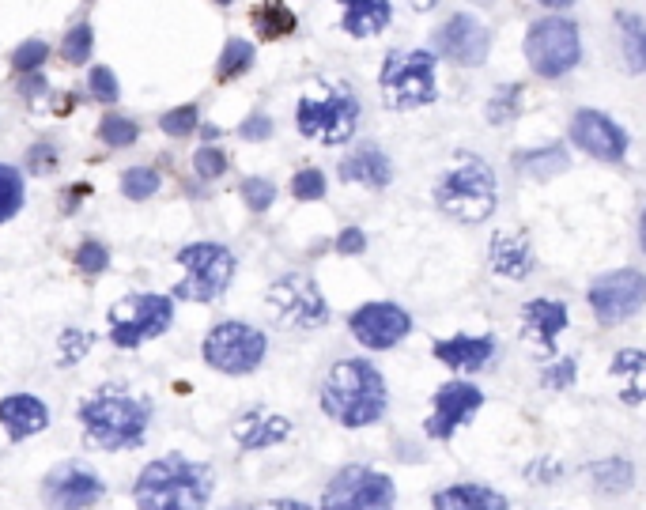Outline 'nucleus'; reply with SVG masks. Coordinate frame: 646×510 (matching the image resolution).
<instances>
[{"instance_id":"obj_1","label":"nucleus","mask_w":646,"mask_h":510,"mask_svg":"<svg viewBox=\"0 0 646 510\" xmlns=\"http://www.w3.org/2000/svg\"><path fill=\"white\" fill-rule=\"evenodd\" d=\"M318 405L340 427H371L390 408L386 378L371 359H337L322 378Z\"/></svg>"},{"instance_id":"obj_2","label":"nucleus","mask_w":646,"mask_h":510,"mask_svg":"<svg viewBox=\"0 0 646 510\" xmlns=\"http://www.w3.org/2000/svg\"><path fill=\"white\" fill-rule=\"evenodd\" d=\"M155 405L152 397H140L121 386H99L80 405L84 439L99 450H136L148 439Z\"/></svg>"},{"instance_id":"obj_3","label":"nucleus","mask_w":646,"mask_h":510,"mask_svg":"<svg viewBox=\"0 0 646 510\" xmlns=\"http://www.w3.org/2000/svg\"><path fill=\"white\" fill-rule=\"evenodd\" d=\"M216 488V473L204 461L167 454L144 465L133 484L136 510H204Z\"/></svg>"},{"instance_id":"obj_4","label":"nucleus","mask_w":646,"mask_h":510,"mask_svg":"<svg viewBox=\"0 0 646 510\" xmlns=\"http://www.w3.org/2000/svg\"><path fill=\"white\" fill-rule=\"evenodd\" d=\"M431 197L442 216H450L454 223L476 227V223L492 220V212L499 208V182H495L492 163L476 152H458L454 163L439 174Z\"/></svg>"},{"instance_id":"obj_5","label":"nucleus","mask_w":646,"mask_h":510,"mask_svg":"<svg viewBox=\"0 0 646 510\" xmlns=\"http://www.w3.org/2000/svg\"><path fill=\"white\" fill-rule=\"evenodd\" d=\"M359 118H363V102L356 87L344 80H318L295 102V129L325 148L348 144L359 129Z\"/></svg>"},{"instance_id":"obj_6","label":"nucleus","mask_w":646,"mask_h":510,"mask_svg":"<svg viewBox=\"0 0 646 510\" xmlns=\"http://www.w3.org/2000/svg\"><path fill=\"white\" fill-rule=\"evenodd\" d=\"M522 57H526L529 72L544 84L567 80L586 61L582 27L567 12H544V16L529 19L526 34H522Z\"/></svg>"},{"instance_id":"obj_7","label":"nucleus","mask_w":646,"mask_h":510,"mask_svg":"<svg viewBox=\"0 0 646 510\" xmlns=\"http://www.w3.org/2000/svg\"><path fill=\"white\" fill-rule=\"evenodd\" d=\"M378 91H382V102L397 114L439 102V57L427 46L390 50L378 68Z\"/></svg>"},{"instance_id":"obj_8","label":"nucleus","mask_w":646,"mask_h":510,"mask_svg":"<svg viewBox=\"0 0 646 510\" xmlns=\"http://www.w3.org/2000/svg\"><path fill=\"white\" fill-rule=\"evenodd\" d=\"M174 261L186 269V276L174 284L170 299H182V303H216L223 299V291L231 288L235 280V254L223 246V242H189L182 246Z\"/></svg>"},{"instance_id":"obj_9","label":"nucleus","mask_w":646,"mask_h":510,"mask_svg":"<svg viewBox=\"0 0 646 510\" xmlns=\"http://www.w3.org/2000/svg\"><path fill=\"white\" fill-rule=\"evenodd\" d=\"M201 356L212 371L242 378L254 374L269 356V337L250 322H220L204 333Z\"/></svg>"},{"instance_id":"obj_10","label":"nucleus","mask_w":646,"mask_h":510,"mask_svg":"<svg viewBox=\"0 0 646 510\" xmlns=\"http://www.w3.org/2000/svg\"><path fill=\"white\" fill-rule=\"evenodd\" d=\"M110 344L118 348H140L148 340L163 337L174 322V299L170 295H152L136 291L110 306Z\"/></svg>"},{"instance_id":"obj_11","label":"nucleus","mask_w":646,"mask_h":510,"mask_svg":"<svg viewBox=\"0 0 646 510\" xmlns=\"http://www.w3.org/2000/svg\"><path fill=\"white\" fill-rule=\"evenodd\" d=\"M427 50L454 68H484L492 61V27L473 12H450L431 31Z\"/></svg>"},{"instance_id":"obj_12","label":"nucleus","mask_w":646,"mask_h":510,"mask_svg":"<svg viewBox=\"0 0 646 510\" xmlns=\"http://www.w3.org/2000/svg\"><path fill=\"white\" fill-rule=\"evenodd\" d=\"M397 488L386 473L371 465H344L325 484L322 510H393Z\"/></svg>"},{"instance_id":"obj_13","label":"nucleus","mask_w":646,"mask_h":510,"mask_svg":"<svg viewBox=\"0 0 646 510\" xmlns=\"http://www.w3.org/2000/svg\"><path fill=\"white\" fill-rule=\"evenodd\" d=\"M586 303L601 325H620L635 318L646 306V272L639 269H609L586 288Z\"/></svg>"},{"instance_id":"obj_14","label":"nucleus","mask_w":646,"mask_h":510,"mask_svg":"<svg viewBox=\"0 0 646 510\" xmlns=\"http://www.w3.org/2000/svg\"><path fill=\"white\" fill-rule=\"evenodd\" d=\"M269 306L280 314V322L295 325V329H322L329 322V303H325L322 288L303 276V272H288L280 276L269 291H265Z\"/></svg>"},{"instance_id":"obj_15","label":"nucleus","mask_w":646,"mask_h":510,"mask_svg":"<svg viewBox=\"0 0 646 510\" xmlns=\"http://www.w3.org/2000/svg\"><path fill=\"white\" fill-rule=\"evenodd\" d=\"M567 140H571V148H578L597 163H624V155H628L624 125L605 110H597V106H582V110L571 114Z\"/></svg>"},{"instance_id":"obj_16","label":"nucleus","mask_w":646,"mask_h":510,"mask_svg":"<svg viewBox=\"0 0 646 510\" xmlns=\"http://www.w3.org/2000/svg\"><path fill=\"white\" fill-rule=\"evenodd\" d=\"M348 333L367 352H390L412 333V314L401 303L374 299V303H363L348 314Z\"/></svg>"},{"instance_id":"obj_17","label":"nucleus","mask_w":646,"mask_h":510,"mask_svg":"<svg viewBox=\"0 0 646 510\" xmlns=\"http://www.w3.org/2000/svg\"><path fill=\"white\" fill-rule=\"evenodd\" d=\"M102 495H106V484L95 469H87L84 461H65L46 473L42 480V503L46 510H87L95 507Z\"/></svg>"},{"instance_id":"obj_18","label":"nucleus","mask_w":646,"mask_h":510,"mask_svg":"<svg viewBox=\"0 0 646 510\" xmlns=\"http://www.w3.org/2000/svg\"><path fill=\"white\" fill-rule=\"evenodd\" d=\"M480 405H484L480 386H473L469 378H450V382H442L439 390H435V408L427 416L424 431L431 439H450Z\"/></svg>"},{"instance_id":"obj_19","label":"nucleus","mask_w":646,"mask_h":510,"mask_svg":"<svg viewBox=\"0 0 646 510\" xmlns=\"http://www.w3.org/2000/svg\"><path fill=\"white\" fill-rule=\"evenodd\" d=\"M571 325V310L563 299H529L522 306V337L533 340L541 352H556V344H560L563 329Z\"/></svg>"},{"instance_id":"obj_20","label":"nucleus","mask_w":646,"mask_h":510,"mask_svg":"<svg viewBox=\"0 0 646 510\" xmlns=\"http://www.w3.org/2000/svg\"><path fill=\"white\" fill-rule=\"evenodd\" d=\"M337 178L348 186H363V189H386L393 182V159L386 155L382 144L363 140L356 152H348L340 159Z\"/></svg>"},{"instance_id":"obj_21","label":"nucleus","mask_w":646,"mask_h":510,"mask_svg":"<svg viewBox=\"0 0 646 510\" xmlns=\"http://www.w3.org/2000/svg\"><path fill=\"white\" fill-rule=\"evenodd\" d=\"M495 337L492 333H454V337L446 340H435L431 344V356L439 359L442 367H450V371H484L495 356Z\"/></svg>"},{"instance_id":"obj_22","label":"nucleus","mask_w":646,"mask_h":510,"mask_svg":"<svg viewBox=\"0 0 646 510\" xmlns=\"http://www.w3.org/2000/svg\"><path fill=\"white\" fill-rule=\"evenodd\" d=\"M0 427L12 442H27L50 427V408L34 393H8L0 397Z\"/></svg>"},{"instance_id":"obj_23","label":"nucleus","mask_w":646,"mask_h":510,"mask_svg":"<svg viewBox=\"0 0 646 510\" xmlns=\"http://www.w3.org/2000/svg\"><path fill=\"white\" fill-rule=\"evenodd\" d=\"M340 8V31L348 38H378L390 31L393 23V0H337Z\"/></svg>"},{"instance_id":"obj_24","label":"nucleus","mask_w":646,"mask_h":510,"mask_svg":"<svg viewBox=\"0 0 646 510\" xmlns=\"http://www.w3.org/2000/svg\"><path fill=\"white\" fill-rule=\"evenodd\" d=\"M291 435V420L269 408H246L235 424V442L242 450H265Z\"/></svg>"},{"instance_id":"obj_25","label":"nucleus","mask_w":646,"mask_h":510,"mask_svg":"<svg viewBox=\"0 0 646 510\" xmlns=\"http://www.w3.org/2000/svg\"><path fill=\"white\" fill-rule=\"evenodd\" d=\"M488 265L503 280H526L529 272H533V246H529V238L518 235V231L492 235V242H488Z\"/></svg>"},{"instance_id":"obj_26","label":"nucleus","mask_w":646,"mask_h":510,"mask_svg":"<svg viewBox=\"0 0 646 510\" xmlns=\"http://www.w3.org/2000/svg\"><path fill=\"white\" fill-rule=\"evenodd\" d=\"M609 374L620 386V401L646 405V352L643 348H620L609 363Z\"/></svg>"},{"instance_id":"obj_27","label":"nucleus","mask_w":646,"mask_h":510,"mask_svg":"<svg viewBox=\"0 0 646 510\" xmlns=\"http://www.w3.org/2000/svg\"><path fill=\"white\" fill-rule=\"evenodd\" d=\"M514 167L529 174L533 182H552V178H560L563 170L571 167V152H567V144H541V148H522V152L514 155Z\"/></svg>"},{"instance_id":"obj_28","label":"nucleus","mask_w":646,"mask_h":510,"mask_svg":"<svg viewBox=\"0 0 646 510\" xmlns=\"http://www.w3.org/2000/svg\"><path fill=\"white\" fill-rule=\"evenodd\" d=\"M616 34H620V57L631 76H646V19L639 12H616Z\"/></svg>"},{"instance_id":"obj_29","label":"nucleus","mask_w":646,"mask_h":510,"mask_svg":"<svg viewBox=\"0 0 646 510\" xmlns=\"http://www.w3.org/2000/svg\"><path fill=\"white\" fill-rule=\"evenodd\" d=\"M435 510H507V499L484 484H454L442 488L435 499Z\"/></svg>"},{"instance_id":"obj_30","label":"nucleus","mask_w":646,"mask_h":510,"mask_svg":"<svg viewBox=\"0 0 646 510\" xmlns=\"http://www.w3.org/2000/svg\"><path fill=\"white\" fill-rule=\"evenodd\" d=\"M522 106H526V84H518V80L495 84L488 102H484V121H488L492 129H503L510 121H518Z\"/></svg>"},{"instance_id":"obj_31","label":"nucleus","mask_w":646,"mask_h":510,"mask_svg":"<svg viewBox=\"0 0 646 510\" xmlns=\"http://www.w3.org/2000/svg\"><path fill=\"white\" fill-rule=\"evenodd\" d=\"M250 23H254V31L261 34V38H288L291 31H295V12H291L284 0H265V4H257L254 16H250Z\"/></svg>"},{"instance_id":"obj_32","label":"nucleus","mask_w":646,"mask_h":510,"mask_svg":"<svg viewBox=\"0 0 646 510\" xmlns=\"http://www.w3.org/2000/svg\"><path fill=\"white\" fill-rule=\"evenodd\" d=\"M27 204V178L12 163H0V223L16 220Z\"/></svg>"},{"instance_id":"obj_33","label":"nucleus","mask_w":646,"mask_h":510,"mask_svg":"<svg viewBox=\"0 0 646 510\" xmlns=\"http://www.w3.org/2000/svg\"><path fill=\"white\" fill-rule=\"evenodd\" d=\"M254 42H246V38H227V46L220 53V65H216V76L220 80H235L242 72H250L254 68Z\"/></svg>"},{"instance_id":"obj_34","label":"nucleus","mask_w":646,"mask_h":510,"mask_svg":"<svg viewBox=\"0 0 646 510\" xmlns=\"http://www.w3.org/2000/svg\"><path fill=\"white\" fill-rule=\"evenodd\" d=\"M121 197L125 201H152L155 193H159V186H163V178H159V170L152 167H129L121 170Z\"/></svg>"},{"instance_id":"obj_35","label":"nucleus","mask_w":646,"mask_h":510,"mask_svg":"<svg viewBox=\"0 0 646 510\" xmlns=\"http://www.w3.org/2000/svg\"><path fill=\"white\" fill-rule=\"evenodd\" d=\"M99 140L106 148H114V152L133 148L136 140H140V125H136L133 118H125V114H106V118L99 121Z\"/></svg>"},{"instance_id":"obj_36","label":"nucleus","mask_w":646,"mask_h":510,"mask_svg":"<svg viewBox=\"0 0 646 510\" xmlns=\"http://www.w3.org/2000/svg\"><path fill=\"white\" fill-rule=\"evenodd\" d=\"M590 476L597 480V488H601V492H628L631 480H635V469H631V461L609 458V461L590 465Z\"/></svg>"},{"instance_id":"obj_37","label":"nucleus","mask_w":646,"mask_h":510,"mask_svg":"<svg viewBox=\"0 0 646 510\" xmlns=\"http://www.w3.org/2000/svg\"><path fill=\"white\" fill-rule=\"evenodd\" d=\"M95 53V27L91 23H76L72 31L61 38V57L68 65H87Z\"/></svg>"},{"instance_id":"obj_38","label":"nucleus","mask_w":646,"mask_h":510,"mask_svg":"<svg viewBox=\"0 0 646 510\" xmlns=\"http://www.w3.org/2000/svg\"><path fill=\"white\" fill-rule=\"evenodd\" d=\"M159 129L167 136H189L201 129V110H197V102H186V106H174V110H167L163 118H159Z\"/></svg>"},{"instance_id":"obj_39","label":"nucleus","mask_w":646,"mask_h":510,"mask_svg":"<svg viewBox=\"0 0 646 510\" xmlns=\"http://www.w3.org/2000/svg\"><path fill=\"white\" fill-rule=\"evenodd\" d=\"M72 261H76V269L84 272V276H99V272L110 269V250H106V242H99V238H84Z\"/></svg>"},{"instance_id":"obj_40","label":"nucleus","mask_w":646,"mask_h":510,"mask_svg":"<svg viewBox=\"0 0 646 510\" xmlns=\"http://www.w3.org/2000/svg\"><path fill=\"white\" fill-rule=\"evenodd\" d=\"M193 174H197L201 182H216V178H223V174H227V152L216 148V144L197 148V152H193Z\"/></svg>"},{"instance_id":"obj_41","label":"nucleus","mask_w":646,"mask_h":510,"mask_svg":"<svg viewBox=\"0 0 646 510\" xmlns=\"http://www.w3.org/2000/svg\"><path fill=\"white\" fill-rule=\"evenodd\" d=\"M325 189H329V182H325V174L318 167H303L295 178H291V197H295V201H303V204L322 201Z\"/></svg>"},{"instance_id":"obj_42","label":"nucleus","mask_w":646,"mask_h":510,"mask_svg":"<svg viewBox=\"0 0 646 510\" xmlns=\"http://www.w3.org/2000/svg\"><path fill=\"white\" fill-rule=\"evenodd\" d=\"M87 95L95 102H118V95H121V84H118V76H114V68H106V65H95L91 72H87Z\"/></svg>"},{"instance_id":"obj_43","label":"nucleus","mask_w":646,"mask_h":510,"mask_svg":"<svg viewBox=\"0 0 646 510\" xmlns=\"http://www.w3.org/2000/svg\"><path fill=\"white\" fill-rule=\"evenodd\" d=\"M46 57H50V42L27 38V42H19L16 53H12V65H16V72H42Z\"/></svg>"},{"instance_id":"obj_44","label":"nucleus","mask_w":646,"mask_h":510,"mask_svg":"<svg viewBox=\"0 0 646 510\" xmlns=\"http://www.w3.org/2000/svg\"><path fill=\"white\" fill-rule=\"evenodd\" d=\"M238 193H242V201H246L250 212H269L272 201H276V186H272L269 178H242Z\"/></svg>"},{"instance_id":"obj_45","label":"nucleus","mask_w":646,"mask_h":510,"mask_svg":"<svg viewBox=\"0 0 646 510\" xmlns=\"http://www.w3.org/2000/svg\"><path fill=\"white\" fill-rule=\"evenodd\" d=\"M575 374H578L575 359L563 356V359H556L552 367H544L541 386H544V390H567V386H575Z\"/></svg>"},{"instance_id":"obj_46","label":"nucleus","mask_w":646,"mask_h":510,"mask_svg":"<svg viewBox=\"0 0 646 510\" xmlns=\"http://www.w3.org/2000/svg\"><path fill=\"white\" fill-rule=\"evenodd\" d=\"M91 344H95V337H87L84 329H65L61 333V367H76Z\"/></svg>"},{"instance_id":"obj_47","label":"nucleus","mask_w":646,"mask_h":510,"mask_svg":"<svg viewBox=\"0 0 646 510\" xmlns=\"http://www.w3.org/2000/svg\"><path fill=\"white\" fill-rule=\"evenodd\" d=\"M272 133H276V125H272L269 114H250V118L238 125V136L250 140V144H261V140H269Z\"/></svg>"},{"instance_id":"obj_48","label":"nucleus","mask_w":646,"mask_h":510,"mask_svg":"<svg viewBox=\"0 0 646 510\" xmlns=\"http://www.w3.org/2000/svg\"><path fill=\"white\" fill-rule=\"evenodd\" d=\"M57 163H61V152H57L53 144H34L31 152H27V167H31V174H50Z\"/></svg>"},{"instance_id":"obj_49","label":"nucleus","mask_w":646,"mask_h":510,"mask_svg":"<svg viewBox=\"0 0 646 510\" xmlns=\"http://www.w3.org/2000/svg\"><path fill=\"white\" fill-rule=\"evenodd\" d=\"M363 250H367V235H363L359 227H344L337 235V254L356 257V254H363Z\"/></svg>"},{"instance_id":"obj_50","label":"nucleus","mask_w":646,"mask_h":510,"mask_svg":"<svg viewBox=\"0 0 646 510\" xmlns=\"http://www.w3.org/2000/svg\"><path fill=\"white\" fill-rule=\"evenodd\" d=\"M42 91H46V80H42V72H23L19 95H23V99H34V95H42Z\"/></svg>"},{"instance_id":"obj_51","label":"nucleus","mask_w":646,"mask_h":510,"mask_svg":"<svg viewBox=\"0 0 646 510\" xmlns=\"http://www.w3.org/2000/svg\"><path fill=\"white\" fill-rule=\"evenodd\" d=\"M537 8H544V12H571L578 0H533Z\"/></svg>"},{"instance_id":"obj_52","label":"nucleus","mask_w":646,"mask_h":510,"mask_svg":"<svg viewBox=\"0 0 646 510\" xmlns=\"http://www.w3.org/2000/svg\"><path fill=\"white\" fill-rule=\"evenodd\" d=\"M261 510H310V507L299 503V499H272V503H265Z\"/></svg>"},{"instance_id":"obj_53","label":"nucleus","mask_w":646,"mask_h":510,"mask_svg":"<svg viewBox=\"0 0 646 510\" xmlns=\"http://www.w3.org/2000/svg\"><path fill=\"white\" fill-rule=\"evenodd\" d=\"M405 4L412 8V12H435L442 0H405Z\"/></svg>"},{"instance_id":"obj_54","label":"nucleus","mask_w":646,"mask_h":510,"mask_svg":"<svg viewBox=\"0 0 646 510\" xmlns=\"http://www.w3.org/2000/svg\"><path fill=\"white\" fill-rule=\"evenodd\" d=\"M639 250L646 254V208H643V216H639Z\"/></svg>"},{"instance_id":"obj_55","label":"nucleus","mask_w":646,"mask_h":510,"mask_svg":"<svg viewBox=\"0 0 646 510\" xmlns=\"http://www.w3.org/2000/svg\"><path fill=\"white\" fill-rule=\"evenodd\" d=\"M212 4H220V8H227V4H235V0H212Z\"/></svg>"}]
</instances>
